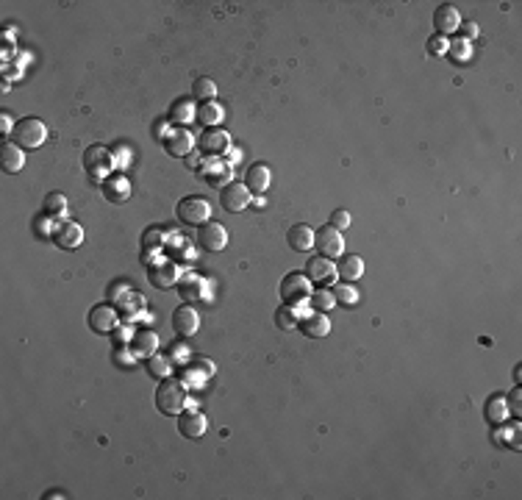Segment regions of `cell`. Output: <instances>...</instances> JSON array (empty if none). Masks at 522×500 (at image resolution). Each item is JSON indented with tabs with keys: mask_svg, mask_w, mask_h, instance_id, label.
Masks as SVG:
<instances>
[{
	"mask_svg": "<svg viewBox=\"0 0 522 500\" xmlns=\"http://www.w3.org/2000/svg\"><path fill=\"white\" fill-rule=\"evenodd\" d=\"M331 225H334L336 231H345V228H350V215H348L345 209H336V212L331 215Z\"/></svg>",
	"mask_w": 522,
	"mask_h": 500,
	"instance_id": "obj_40",
	"label": "cell"
},
{
	"mask_svg": "<svg viewBox=\"0 0 522 500\" xmlns=\"http://www.w3.org/2000/svg\"><path fill=\"white\" fill-rule=\"evenodd\" d=\"M287 245L295 250V253H305L314 248V231L305 225V222H298L287 231Z\"/></svg>",
	"mask_w": 522,
	"mask_h": 500,
	"instance_id": "obj_21",
	"label": "cell"
},
{
	"mask_svg": "<svg viewBox=\"0 0 522 500\" xmlns=\"http://www.w3.org/2000/svg\"><path fill=\"white\" fill-rule=\"evenodd\" d=\"M14 126H17V123L11 120V114H8V112H3V114H0V134L6 137L8 131H14Z\"/></svg>",
	"mask_w": 522,
	"mask_h": 500,
	"instance_id": "obj_44",
	"label": "cell"
},
{
	"mask_svg": "<svg viewBox=\"0 0 522 500\" xmlns=\"http://www.w3.org/2000/svg\"><path fill=\"white\" fill-rule=\"evenodd\" d=\"M148 281L156 286V289H172V284L181 281L178 264H175V262H158V264H153L148 273Z\"/></svg>",
	"mask_w": 522,
	"mask_h": 500,
	"instance_id": "obj_16",
	"label": "cell"
},
{
	"mask_svg": "<svg viewBox=\"0 0 522 500\" xmlns=\"http://www.w3.org/2000/svg\"><path fill=\"white\" fill-rule=\"evenodd\" d=\"M114 358H117V364H120V367H131V364H134V356L128 353V348H125V345H120V348L114 351Z\"/></svg>",
	"mask_w": 522,
	"mask_h": 500,
	"instance_id": "obj_42",
	"label": "cell"
},
{
	"mask_svg": "<svg viewBox=\"0 0 522 500\" xmlns=\"http://www.w3.org/2000/svg\"><path fill=\"white\" fill-rule=\"evenodd\" d=\"M486 417H489L495 426L506 423V417H509V406H506V398H503V395H495V398L489 400V406H486Z\"/></svg>",
	"mask_w": 522,
	"mask_h": 500,
	"instance_id": "obj_32",
	"label": "cell"
},
{
	"mask_svg": "<svg viewBox=\"0 0 522 500\" xmlns=\"http://www.w3.org/2000/svg\"><path fill=\"white\" fill-rule=\"evenodd\" d=\"M25 164V156H22V147L14 142H6L0 147V167L6 173H20Z\"/></svg>",
	"mask_w": 522,
	"mask_h": 500,
	"instance_id": "obj_23",
	"label": "cell"
},
{
	"mask_svg": "<svg viewBox=\"0 0 522 500\" xmlns=\"http://www.w3.org/2000/svg\"><path fill=\"white\" fill-rule=\"evenodd\" d=\"M314 248L320 250V256L325 259H339L342 250H345V239H342V231H336L334 225H325L314 234Z\"/></svg>",
	"mask_w": 522,
	"mask_h": 500,
	"instance_id": "obj_6",
	"label": "cell"
},
{
	"mask_svg": "<svg viewBox=\"0 0 522 500\" xmlns=\"http://www.w3.org/2000/svg\"><path fill=\"white\" fill-rule=\"evenodd\" d=\"M117 325H120V314H117L114 306H109V303H97V306L89 311V328H92L95 334H100V337L114 334Z\"/></svg>",
	"mask_w": 522,
	"mask_h": 500,
	"instance_id": "obj_7",
	"label": "cell"
},
{
	"mask_svg": "<svg viewBox=\"0 0 522 500\" xmlns=\"http://www.w3.org/2000/svg\"><path fill=\"white\" fill-rule=\"evenodd\" d=\"M131 345H134V353H137V356L150 358L156 353V348H158V337H156L153 331H148V328H142V331H137V334L131 337Z\"/></svg>",
	"mask_w": 522,
	"mask_h": 500,
	"instance_id": "obj_26",
	"label": "cell"
},
{
	"mask_svg": "<svg viewBox=\"0 0 522 500\" xmlns=\"http://www.w3.org/2000/svg\"><path fill=\"white\" fill-rule=\"evenodd\" d=\"M134 334L128 331V328H123V331H117V339H120V345H128V339H131Z\"/></svg>",
	"mask_w": 522,
	"mask_h": 500,
	"instance_id": "obj_47",
	"label": "cell"
},
{
	"mask_svg": "<svg viewBox=\"0 0 522 500\" xmlns=\"http://www.w3.org/2000/svg\"><path fill=\"white\" fill-rule=\"evenodd\" d=\"M308 303L317 309V311H331L334 306H336V297H334V292L331 289H317V292H311V297H308Z\"/></svg>",
	"mask_w": 522,
	"mask_h": 500,
	"instance_id": "obj_33",
	"label": "cell"
},
{
	"mask_svg": "<svg viewBox=\"0 0 522 500\" xmlns=\"http://www.w3.org/2000/svg\"><path fill=\"white\" fill-rule=\"evenodd\" d=\"M200 150L209 156H223L231 150V137L225 134L223 128H206L200 134Z\"/></svg>",
	"mask_w": 522,
	"mask_h": 500,
	"instance_id": "obj_18",
	"label": "cell"
},
{
	"mask_svg": "<svg viewBox=\"0 0 522 500\" xmlns=\"http://www.w3.org/2000/svg\"><path fill=\"white\" fill-rule=\"evenodd\" d=\"M198 245L200 250H209V253H220L228 245V231L220 222H203L198 228Z\"/></svg>",
	"mask_w": 522,
	"mask_h": 500,
	"instance_id": "obj_8",
	"label": "cell"
},
{
	"mask_svg": "<svg viewBox=\"0 0 522 500\" xmlns=\"http://www.w3.org/2000/svg\"><path fill=\"white\" fill-rule=\"evenodd\" d=\"M448 53L455 59V62H467V59H469V42H464V39L453 42V45L448 48Z\"/></svg>",
	"mask_w": 522,
	"mask_h": 500,
	"instance_id": "obj_39",
	"label": "cell"
},
{
	"mask_svg": "<svg viewBox=\"0 0 522 500\" xmlns=\"http://www.w3.org/2000/svg\"><path fill=\"white\" fill-rule=\"evenodd\" d=\"M298 323H300V314L295 306H287V303H284V306L275 311V325H278L281 331H292V328H298Z\"/></svg>",
	"mask_w": 522,
	"mask_h": 500,
	"instance_id": "obj_31",
	"label": "cell"
},
{
	"mask_svg": "<svg viewBox=\"0 0 522 500\" xmlns=\"http://www.w3.org/2000/svg\"><path fill=\"white\" fill-rule=\"evenodd\" d=\"M170 370H172V364H170L164 356H156V353H153V356L148 358V372L153 375V378H158V381H161V378H167V375H170Z\"/></svg>",
	"mask_w": 522,
	"mask_h": 500,
	"instance_id": "obj_36",
	"label": "cell"
},
{
	"mask_svg": "<svg viewBox=\"0 0 522 500\" xmlns=\"http://www.w3.org/2000/svg\"><path fill=\"white\" fill-rule=\"evenodd\" d=\"M220 206H223L225 212H231V215H236V212H242L245 206H250V192H247V187L239 184V181H228L223 189H220Z\"/></svg>",
	"mask_w": 522,
	"mask_h": 500,
	"instance_id": "obj_9",
	"label": "cell"
},
{
	"mask_svg": "<svg viewBox=\"0 0 522 500\" xmlns=\"http://www.w3.org/2000/svg\"><path fill=\"white\" fill-rule=\"evenodd\" d=\"M206 178H209V184H212V187L223 184V181H228V178H231V164H228V161H217V164L206 167Z\"/></svg>",
	"mask_w": 522,
	"mask_h": 500,
	"instance_id": "obj_35",
	"label": "cell"
},
{
	"mask_svg": "<svg viewBox=\"0 0 522 500\" xmlns=\"http://www.w3.org/2000/svg\"><path fill=\"white\" fill-rule=\"evenodd\" d=\"M192 95H195V100H200V103L214 100V95H217V83H214L212 78L200 75V78H195V83H192Z\"/></svg>",
	"mask_w": 522,
	"mask_h": 500,
	"instance_id": "obj_30",
	"label": "cell"
},
{
	"mask_svg": "<svg viewBox=\"0 0 522 500\" xmlns=\"http://www.w3.org/2000/svg\"><path fill=\"white\" fill-rule=\"evenodd\" d=\"M11 137H14V144H20L22 150H34V147H39V144L48 140V128H45V123L36 120V117H22V120L14 126Z\"/></svg>",
	"mask_w": 522,
	"mask_h": 500,
	"instance_id": "obj_2",
	"label": "cell"
},
{
	"mask_svg": "<svg viewBox=\"0 0 522 500\" xmlns=\"http://www.w3.org/2000/svg\"><path fill=\"white\" fill-rule=\"evenodd\" d=\"M362 276H364V262H362V256H353V253L339 256V262H336V278H342L345 284H350V281H359Z\"/></svg>",
	"mask_w": 522,
	"mask_h": 500,
	"instance_id": "obj_20",
	"label": "cell"
},
{
	"mask_svg": "<svg viewBox=\"0 0 522 500\" xmlns=\"http://www.w3.org/2000/svg\"><path fill=\"white\" fill-rule=\"evenodd\" d=\"M305 278L311 284H331L336 278V264L334 259H325V256H311L305 262Z\"/></svg>",
	"mask_w": 522,
	"mask_h": 500,
	"instance_id": "obj_12",
	"label": "cell"
},
{
	"mask_svg": "<svg viewBox=\"0 0 522 500\" xmlns=\"http://www.w3.org/2000/svg\"><path fill=\"white\" fill-rule=\"evenodd\" d=\"M300 331L308 337V339H322L331 334V320L322 314V311H311L305 317H300Z\"/></svg>",
	"mask_w": 522,
	"mask_h": 500,
	"instance_id": "obj_17",
	"label": "cell"
},
{
	"mask_svg": "<svg viewBox=\"0 0 522 500\" xmlns=\"http://www.w3.org/2000/svg\"><path fill=\"white\" fill-rule=\"evenodd\" d=\"M117 300H120V309H123V320L128 323V320H137V317H145L142 314V309H145V300H142V295L139 292H125V295H117Z\"/></svg>",
	"mask_w": 522,
	"mask_h": 500,
	"instance_id": "obj_24",
	"label": "cell"
},
{
	"mask_svg": "<svg viewBox=\"0 0 522 500\" xmlns=\"http://www.w3.org/2000/svg\"><path fill=\"white\" fill-rule=\"evenodd\" d=\"M195 114H198V109H195V106H192V100H186V97L175 100V103H172V109H170V120H172V123H181V126L192 123V120H195Z\"/></svg>",
	"mask_w": 522,
	"mask_h": 500,
	"instance_id": "obj_29",
	"label": "cell"
},
{
	"mask_svg": "<svg viewBox=\"0 0 522 500\" xmlns=\"http://www.w3.org/2000/svg\"><path fill=\"white\" fill-rule=\"evenodd\" d=\"M520 398H522V389H520V386H517V389H514V392H511V395H509V403H511V406H509V409H511V412H514V414H517V417H520V414H522Z\"/></svg>",
	"mask_w": 522,
	"mask_h": 500,
	"instance_id": "obj_43",
	"label": "cell"
},
{
	"mask_svg": "<svg viewBox=\"0 0 522 500\" xmlns=\"http://www.w3.org/2000/svg\"><path fill=\"white\" fill-rule=\"evenodd\" d=\"M245 187H247L250 195H264L267 187H270V170L264 164H253L245 175Z\"/></svg>",
	"mask_w": 522,
	"mask_h": 500,
	"instance_id": "obj_22",
	"label": "cell"
},
{
	"mask_svg": "<svg viewBox=\"0 0 522 500\" xmlns=\"http://www.w3.org/2000/svg\"><path fill=\"white\" fill-rule=\"evenodd\" d=\"M83 167H86V173L92 178L103 181V178H109V173L114 167V153L109 147H103V144H89L83 150Z\"/></svg>",
	"mask_w": 522,
	"mask_h": 500,
	"instance_id": "obj_3",
	"label": "cell"
},
{
	"mask_svg": "<svg viewBox=\"0 0 522 500\" xmlns=\"http://www.w3.org/2000/svg\"><path fill=\"white\" fill-rule=\"evenodd\" d=\"M461 34H464V42H469V39L478 36V25H475V22H464V25H461Z\"/></svg>",
	"mask_w": 522,
	"mask_h": 500,
	"instance_id": "obj_45",
	"label": "cell"
},
{
	"mask_svg": "<svg viewBox=\"0 0 522 500\" xmlns=\"http://www.w3.org/2000/svg\"><path fill=\"white\" fill-rule=\"evenodd\" d=\"M434 25H437V34H439V36H448V34H453V31H458V28H461L458 8L450 6V3L439 6L437 14H434Z\"/></svg>",
	"mask_w": 522,
	"mask_h": 500,
	"instance_id": "obj_19",
	"label": "cell"
},
{
	"mask_svg": "<svg viewBox=\"0 0 522 500\" xmlns=\"http://www.w3.org/2000/svg\"><path fill=\"white\" fill-rule=\"evenodd\" d=\"M311 281L305 278V273H289L284 281H281V297L287 306H303L308 297H311Z\"/></svg>",
	"mask_w": 522,
	"mask_h": 500,
	"instance_id": "obj_4",
	"label": "cell"
},
{
	"mask_svg": "<svg viewBox=\"0 0 522 500\" xmlns=\"http://www.w3.org/2000/svg\"><path fill=\"white\" fill-rule=\"evenodd\" d=\"M198 328H200V317H198L195 306L184 303V306H178V309L172 311V331H175L178 337H184V339H186V337H195Z\"/></svg>",
	"mask_w": 522,
	"mask_h": 500,
	"instance_id": "obj_11",
	"label": "cell"
},
{
	"mask_svg": "<svg viewBox=\"0 0 522 500\" xmlns=\"http://www.w3.org/2000/svg\"><path fill=\"white\" fill-rule=\"evenodd\" d=\"M334 292V297H336V303H345V306H353V303H359V292L353 289L350 284H339L331 289Z\"/></svg>",
	"mask_w": 522,
	"mask_h": 500,
	"instance_id": "obj_37",
	"label": "cell"
},
{
	"mask_svg": "<svg viewBox=\"0 0 522 500\" xmlns=\"http://www.w3.org/2000/svg\"><path fill=\"white\" fill-rule=\"evenodd\" d=\"M161 142H164V150H167L170 156L184 158V156L192 153V147H195V137H192L186 128H172V131H167V137H164Z\"/></svg>",
	"mask_w": 522,
	"mask_h": 500,
	"instance_id": "obj_15",
	"label": "cell"
},
{
	"mask_svg": "<svg viewBox=\"0 0 522 500\" xmlns=\"http://www.w3.org/2000/svg\"><path fill=\"white\" fill-rule=\"evenodd\" d=\"M206 428H209V423H206L203 412H198V409H184V412L178 414V431H181L186 439H200V436L206 433Z\"/></svg>",
	"mask_w": 522,
	"mask_h": 500,
	"instance_id": "obj_14",
	"label": "cell"
},
{
	"mask_svg": "<svg viewBox=\"0 0 522 500\" xmlns=\"http://www.w3.org/2000/svg\"><path fill=\"white\" fill-rule=\"evenodd\" d=\"M195 120H198L200 126H206V128H217V126L223 123V106H220L217 100H206V103L198 106Z\"/></svg>",
	"mask_w": 522,
	"mask_h": 500,
	"instance_id": "obj_25",
	"label": "cell"
},
{
	"mask_svg": "<svg viewBox=\"0 0 522 500\" xmlns=\"http://www.w3.org/2000/svg\"><path fill=\"white\" fill-rule=\"evenodd\" d=\"M209 217H212V203L206 198L192 195L178 203V219L186 225H203V222H209Z\"/></svg>",
	"mask_w": 522,
	"mask_h": 500,
	"instance_id": "obj_5",
	"label": "cell"
},
{
	"mask_svg": "<svg viewBox=\"0 0 522 500\" xmlns=\"http://www.w3.org/2000/svg\"><path fill=\"white\" fill-rule=\"evenodd\" d=\"M50 236H53V242H56L62 250H75V248L83 242V228H81L78 222H73V219H59V222L53 225Z\"/></svg>",
	"mask_w": 522,
	"mask_h": 500,
	"instance_id": "obj_10",
	"label": "cell"
},
{
	"mask_svg": "<svg viewBox=\"0 0 522 500\" xmlns=\"http://www.w3.org/2000/svg\"><path fill=\"white\" fill-rule=\"evenodd\" d=\"M45 215L48 217H64L67 215V198L62 192H50L45 198Z\"/></svg>",
	"mask_w": 522,
	"mask_h": 500,
	"instance_id": "obj_34",
	"label": "cell"
},
{
	"mask_svg": "<svg viewBox=\"0 0 522 500\" xmlns=\"http://www.w3.org/2000/svg\"><path fill=\"white\" fill-rule=\"evenodd\" d=\"M428 48H431V53H434V56H445L450 45H448V39H445V36H439V34H437V36L428 42Z\"/></svg>",
	"mask_w": 522,
	"mask_h": 500,
	"instance_id": "obj_41",
	"label": "cell"
},
{
	"mask_svg": "<svg viewBox=\"0 0 522 500\" xmlns=\"http://www.w3.org/2000/svg\"><path fill=\"white\" fill-rule=\"evenodd\" d=\"M128 158H131V156H128V153H125V150L120 147V150L114 153V167H120V170H123V167L128 164Z\"/></svg>",
	"mask_w": 522,
	"mask_h": 500,
	"instance_id": "obj_46",
	"label": "cell"
},
{
	"mask_svg": "<svg viewBox=\"0 0 522 500\" xmlns=\"http://www.w3.org/2000/svg\"><path fill=\"white\" fill-rule=\"evenodd\" d=\"M212 372H214V364L209 358H192L186 367V381H195L200 386V381L212 378Z\"/></svg>",
	"mask_w": 522,
	"mask_h": 500,
	"instance_id": "obj_28",
	"label": "cell"
},
{
	"mask_svg": "<svg viewBox=\"0 0 522 500\" xmlns=\"http://www.w3.org/2000/svg\"><path fill=\"white\" fill-rule=\"evenodd\" d=\"M161 242H164V234H161V231H156V228H150V231H145V234H142V245H145V250H158V248H161Z\"/></svg>",
	"mask_w": 522,
	"mask_h": 500,
	"instance_id": "obj_38",
	"label": "cell"
},
{
	"mask_svg": "<svg viewBox=\"0 0 522 500\" xmlns=\"http://www.w3.org/2000/svg\"><path fill=\"white\" fill-rule=\"evenodd\" d=\"M178 292H181L184 300H198V297L206 295V284H203V278H198L195 273H189V276H184L178 281Z\"/></svg>",
	"mask_w": 522,
	"mask_h": 500,
	"instance_id": "obj_27",
	"label": "cell"
},
{
	"mask_svg": "<svg viewBox=\"0 0 522 500\" xmlns=\"http://www.w3.org/2000/svg\"><path fill=\"white\" fill-rule=\"evenodd\" d=\"M156 406H158L161 414L178 417L184 412V406H186V389H184V384L175 381V378H170V375L161 378V384L156 389Z\"/></svg>",
	"mask_w": 522,
	"mask_h": 500,
	"instance_id": "obj_1",
	"label": "cell"
},
{
	"mask_svg": "<svg viewBox=\"0 0 522 500\" xmlns=\"http://www.w3.org/2000/svg\"><path fill=\"white\" fill-rule=\"evenodd\" d=\"M100 189H103V198H106L109 203H114V206H120V203H125V201L131 198V184H128V178L120 175V173L103 178V181H100Z\"/></svg>",
	"mask_w": 522,
	"mask_h": 500,
	"instance_id": "obj_13",
	"label": "cell"
}]
</instances>
